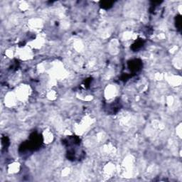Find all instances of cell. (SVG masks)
I'll return each mask as SVG.
<instances>
[{
    "mask_svg": "<svg viewBox=\"0 0 182 182\" xmlns=\"http://www.w3.org/2000/svg\"><path fill=\"white\" fill-rule=\"evenodd\" d=\"M127 66L130 71L132 73H137V72L140 71L142 68V61L140 59H137V58L130 60L127 63Z\"/></svg>",
    "mask_w": 182,
    "mask_h": 182,
    "instance_id": "6da1fadb",
    "label": "cell"
},
{
    "mask_svg": "<svg viewBox=\"0 0 182 182\" xmlns=\"http://www.w3.org/2000/svg\"><path fill=\"white\" fill-rule=\"evenodd\" d=\"M120 100H117L114 102H112V103L110 104L107 107V112H110V113L114 114L116 112H118L120 109Z\"/></svg>",
    "mask_w": 182,
    "mask_h": 182,
    "instance_id": "7a4b0ae2",
    "label": "cell"
},
{
    "mask_svg": "<svg viewBox=\"0 0 182 182\" xmlns=\"http://www.w3.org/2000/svg\"><path fill=\"white\" fill-rule=\"evenodd\" d=\"M144 44H145V41L141 39H139L133 43V44L131 46V49L134 51H137L142 48Z\"/></svg>",
    "mask_w": 182,
    "mask_h": 182,
    "instance_id": "3957f363",
    "label": "cell"
},
{
    "mask_svg": "<svg viewBox=\"0 0 182 182\" xmlns=\"http://www.w3.org/2000/svg\"><path fill=\"white\" fill-rule=\"evenodd\" d=\"M175 26L179 32L181 31V15H176L175 17Z\"/></svg>",
    "mask_w": 182,
    "mask_h": 182,
    "instance_id": "277c9868",
    "label": "cell"
},
{
    "mask_svg": "<svg viewBox=\"0 0 182 182\" xmlns=\"http://www.w3.org/2000/svg\"><path fill=\"white\" fill-rule=\"evenodd\" d=\"M114 4L113 2L103 1L100 2V6L104 10H109L112 6V4Z\"/></svg>",
    "mask_w": 182,
    "mask_h": 182,
    "instance_id": "5b68a950",
    "label": "cell"
}]
</instances>
